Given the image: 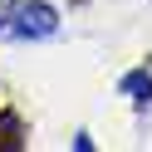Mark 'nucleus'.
I'll list each match as a JSON object with an SVG mask.
<instances>
[{
	"label": "nucleus",
	"instance_id": "f257e3e1",
	"mask_svg": "<svg viewBox=\"0 0 152 152\" xmlns=\"http://www.w3.org/2000/svg\"><path fill=\"white\" fill-rule=\"evenodd\" d=\"M54 30H59V10L49 0L0 5V34H10V39H49Z\"/></svg>",
	"mask_w": 152,
	"mask_h": 152
},
{
	"label": "nucleus",
	"instance_id": "f03ea898",
	"mask_svg": "<svg viewBox=\"0 0 152 152\" xmlns=\"http://www.w3.org/2000/svg\"><path fill=\"white\" fill-rule=\"evenodd\" d=\"M123 93H132V103H137V108H152V74H147V69L128 74V79H123Z\"/></svg>",
	"mask_w": 152,
	"mask_h": 152
}]
</instances>
